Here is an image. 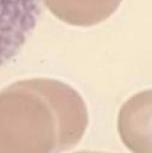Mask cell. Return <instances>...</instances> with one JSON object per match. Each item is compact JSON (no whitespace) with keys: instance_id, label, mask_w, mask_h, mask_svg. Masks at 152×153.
Wrapping results in <instances>:
<instances>
[{"instance_id":"obj_1","label":"cell","mask_w":152,"mask_h":153,"mask_svg":"<svg viewBox=\"0 0 152 153\" xmlns=\"http://www.w3.org/2000/svg\"><path fill=\"white\" fill-rule=\"evenodd\" d=\"M43 0H0V68L12 61L32 36Z\"/></svg>"}]
</instances>
